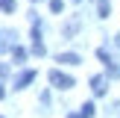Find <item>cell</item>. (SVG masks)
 I'll use <instances>...</instances> for the list:
<instances>
[{"label": "cell", "mask_w": 120, "mask_h": 118, "mask_svg": "<svg viewBox=\"0 0 120 118\" xmlns=\"http://www.w3.org/2000/svg\"><path fill=\"white\" fill-rule=\"evenodd\" d=\"M50 83L56 88H70V86H73V77L62 74V71H50Z\"/></svg>", "instance_id": "obj_1"}, {"label": "cell", "mask_w": 120, "mask_h": 118, "mask_svg": "<svg viewBox=\"0 0 120 118\" xmlns=\"http://www.w3.org/2000/svg\"><path fill=\"white\" fill-rule=\"evenodd\" d=\"M76 27H79V21H76V18H73V21L68 24V30H64V38H70V35L76 33Z\"/></svg>", "instance_id": "obj_7"}, {"label": "cell", "mask_w": 120, "mask_h": 118, "mask_svg": "<svg viewBox=\"0 0 120 118\" xmlns=\"http://www.w3.org/2000/svg\"><path fill=\"white\" fill-rule=\"evenodd\" d=\"M12 59H15V62H23V59H26V50H23V47H12Z\"/></svg>", "instance_id": "obj_6"}, {"label": "cell", "mask_w": 120, "mask_h": 118, "mask_svg": "<svg viewBox=\"0 0 120 118\" xmlns=\"http://www.w3.org/2000/svg\"><path fill=\"white\" fill-rule=\"evenodd\" d=\"M91 88H94V94H105V77L103 74L91 77Z\"/></svg>", "instance_id": "obj_2"}, {"label": "cell", "mask_w": 120, "mask_h": 118, "mask_svg": "<svg viewBox=\"0 0 120 118\" xmlns=\"http://www.w3.org/2000/svg\"><path fill=\"white\" fill-rule=\"evenodd\" d=\"M70 118H85V115H82V109H79V112H76V115H70Z\"/></svg>", "instance_id": "obj_12"}, {"label": "cell", "mask_w": 120, "mask_h": 118, "mask_svg": "<svg viewBox=\"0 0 120 118\" xmlns=\"http://www.w3.org/2000/svg\"><path fill=\"white\" fill-rule=\"evenodd\" d=\"M97 12H100V18H109L111 3H109V0H97Z\"/></svg>", "instance_id": "obj_5"}, {"label": "cell", "mask_w": 120, "mask_h": 118, "mask_svg": "<svg viewBox=\"0 0 120 118\" xmlns=\"http://www.w3.org/2000/svg\"><path fill=\"white\" fill-rule=\"evenodd\" d=\"M59 62L62 65H79L82 59H79V53H59Z\"/></svg>", "instance_id": "obj_4"}, {"label": "cell", "mask_w": 120, "mask_h": 118, "mask_svg": "<svg viewBox=\"0 0 120 118\" xmlns=\"http://www.w3.org/2000/svg\"><path fill=\"white\" fill-rule=\"evenodd\" d=\"M32 80H35V71H23V74L15 80V88H23V86H29Z\"/></svg>", "instance_id": "obj_3"}, {"label": "cell", "mask_w": 120, "mask_h": 118, "mask_svg": "<svg viewBox=\"0 0 120 118\" xmlns=\"http://www.w3.org/2000/svg\"><path fill=\"white\" fill-rule=\"evenodd\" d=\"M3 12L12 15V12H15V0H3Z\"/></svg>", "instance_id": "obj_9"}, {"label": "cell", "mask_w": 120, "mask_h": 118, "mask_svg": "<svg viewBox=\"0 0 120 118\" xmlns=\"http://www.w3.org/2000/svg\"><path fill=\"white\" fill-rule=\"evenodd\" d=\"M32 53H38V56H44V44H41V41H32Z\"/></svg>", "instance_id": "obj_10"}, {"label": "cell", "mask_w": 120, "mask_h": 118, "mask_svg": "<svg viewBox=\"0 0 120 118\" xmlns=\"http://www.w3.org/2000/svg\"><path fill=\"white\" fill-rule=\"evenodd\" d=\"M94 109H97L94 103H82V115L85 118H94Z\"/></svg>", "instance_id": "obj_8"}, {"label": "cell", "mask_w": 120, "mask_h": 118, "mask_svg": "<svg viewBox=\"0 0 120 118\" xmlns=\"http://www.w3.org/2000/svg\"><path fill=\"white\" fill-rule=\"evenodd\" d=\"M50 9H53V12H62L64 3H62V0H50Z\"/></svg>", "instance_id": "obj_11"}]
</instances>
